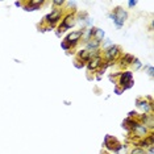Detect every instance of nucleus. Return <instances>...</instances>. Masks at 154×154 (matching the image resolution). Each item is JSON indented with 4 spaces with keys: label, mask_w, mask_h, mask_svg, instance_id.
Returning <instances> with one entry per match:
<instances>
[{
    "label": "nucleus",
    "mask_w": 154,
    "mask_h": 154,
    "mask_svg": "<svg viewBox=\"0 0 154 154\" xmlns=\"http://www.w3.org/2000/svg\"><path fill=\"white\" fill-rule=\"evenodd\" d=\"M108 17H109V19H112V21L115 23V25H116L119 29H120V28L124 26V23H125V20H127V17H128V13L125 12L122 8L117 7V8L115 9L113 13L108 15Z\"/></svg>",
    "instance_id": "f257e3e1"
},
{
    "label": "nucleus",
    "mask_w": 154,
    "mask_h": 154,
    "mask_svg": "<svg viewBox=\"0 0 154 154\" xmlns=\"http://www.w3.org/2000/svg\"><path fill=\"white\" fill-rule=\"evenodd\" d=\"M119 83H120V86H121V88L122 90H128V88H131V87L133 86V74L131 71H125V72H122L121 76H120V80H119Z\"/></svg>",
    "instance_id": "f03ea898"
},
{
    "label": "nucleus",
    "mask_w": 154,
    "mask_h": 154,
    "mask_svg": "<svg viewBox=\"0 0 154 154\" xmlns=\"http://www.w3.org/2000/svg\"><path fill=\"white\" fill-rule=\"evenodd\" d=\"M61 16H62V11H61V9H54V11H51L46 17H45V20H46V23L51 28L55 23H58V20L61 19Z\"/></svg>",
    "instance_id": "7ed1b4c3"
},
{
    "label": "nucleus",
    "mask_w": 154,
    "mask_h": 154,
    "mask_svg": "<svg viewBox=\"0 0 154 154\" xmlns=\"http://www.w3.org/2000/svg\"><path fill=\"white\" fill-rule=\"evenodd\" d=\"M75 25V16L74 15H67L65 17V20L62 21V25H59V30L65 32L66 29H70L71 26Z\"/></svg>",
    "instance_id": "20e7f679"
},
{
    "label": "nucleus",
    "mask_w": 154,
    "mask_h": 154,
    "mask_svg": "<svg viewBox=\"0 0 154 154\" xmlns=\"http://www.w3.org/2000/svg\"><path fill=\"white\" fill-rule=\"evenodd\" d=\"M119 54H120V48L116 46V45H111L106 50V57L108 61H115Z\"/></svg>",
    "instance_id": "39448f33"
},
{
    "label": "nucleus",
    "mask_w": 154,
    "mask_h": 154,
    "mask_svg": "<svg viewBox=\"0 0 154 154\" xmlns=\"http://www.w3.org/2000/svg\"><path fill=\"white\" fill-rule=\"evenodd\" d=\"M83 36V30H78V32H72L70 33L67 37H66V42H67L70 46H72V45H75L76 42L79 41V38Z\"/></svg>",
    "instance_id": "423d86ee"
},
{
    "label": "nucleus",
    "mask_w": 154,
    "mask_h": 154,
    "mask_svg": "<svg viewBox=\"0 0 154 154\" xmlns=\"http://www.w3.org/2000/svg\"><path fill=\"white\" fill-rule=\"evenodd\" d=\"M100 65H101V58L99 57V55H95L92 59H90V61H88V65H87V67H88L90 71H91V70L94 71V70H96Z\"/></svg>",
    "instance_id": "0eeeda50"
},
{
    "label": "nucleus",
    "mask_w": 154,
    "mask_h": 154,
    "mask_svg": "<svg viewBox=\"0 0 154 154\" xmlns=\"http://www.w3.org/2000/svg\"><path fill=\"white\" fill-rule=\"evenodd\" d=\"M132 131L134 132L136 136H138V137H142V136H145L146 137V133H148V129H146V127L145 125H142V124H136L134 127H133Z\"/></svg>",
    "instance_id": "6e6552de"
},
{
    "label": "nucleus",
    "mask_w": 154,
    "mask_h": 154,
    "mask_svg": "<svg viewBox=\"0 0 154 154\" xmlns=\"http://www.w3.org/2000/svg\"><path fill=\"white\" fill-rule=\"evenodd\" d=\"M137 107L142 108L145 112H150L153 109V103H146V100H141V99H137Z\"/></svg>",
    "instance_id": "1a4fd4ad"
},
{
    "label": "nucleus",
    "mask_w": 154,
    "mask_h": 154,
    "mask_svg": "<svg viewBox=\"0 0 154 154\" xmlns=\"http://www.w3.org/2000/svg\"><path fill=\"white\" fill-rule=\"evenodd\" d=\"M113 142H116V138L111 137V136H106L104 138V146L109 150H115V146H113Z\"/></svg>",
    "instance_id": "9d476101"
},
{
    "label": "nucleus",
    "mask_w": 154,
    "mask_h": 154,
    "mask_svg": "<svg viewBox=\"0 0 154 154\" xmlns=\"http://www.w3.org/2000/svg\"><path fill=\"white\" fill-rule=\"evenodd\" d=\"M78 57L82 59V61H90L91 59V54L88 50H80L78 53Z\"/></svg>",
    "instance_id": "9b49d317"
},
{
    "label": "nucleus",
    "mask_w": 154,
    "mask_h": 154,
    "mask_svg": "<svg viewBox=\"0 0 154 154\" xmlns=\"http://www.w3.org/2000/svg\"><path fill=\"white\" fill-rule=\"evenodd\" d=\"M133 61H134V57L131 55V54H125L124 57L121 58V63L122 65H131V63H133Z\"/></svg>",
    "instance_id": "f8f14e48"
},
{
    "label": "nucleus",
    "mask_w": 154,
    "mask_h": 154,
    "mask_svg": "<svg viewBox=\"0 0 154 154\" xmlns=\"http://www.w3.org/2000/svg\"><path fill=\"white\" fill-rule=\"evenodd\" d=\"M104 36H106V33H104V30H101V29H95V34H94V40H96V41H103V38Z\"/></svg>",
    "instance_id": "ddd939ff"
},
{
    "label": "nucleus",
    "mask_w": 154,
    "mask_h": 154,
    "mask_svg": "<svg viewBox=\"0 0 154 154\" xmlns=\"http://www.w3.org/2000/svg\"><path fill=\"white\" fill-rule=\"evenodd\" d=\"M99 45H100L99 41H96V40H88V42H87V49H97Z\"/></svg>",
    "instance_id": "4468645a"
},
{
    "label": "nucleus",
    "mask_w": 154,
    "mask_h": 154,
    "mask_svg": "<svg viewBox=\"0 0 154 154\" xmlns=\"http://www.w3.org/2000/svg\"><path fill=\"white\" fill-rule=\"evenodd\" d=\"M131 154H146V152L143 150L142 148H136V149H133Z\"/></svg>",
    "instance_id": "2eb2a0df"
},
{
    "label": "nucleus",
    "mask_w": 154,
    "mask_h": 154,
    "mask_svg": "<svg viewBox=\"0 0 154 154\" xmlns=\"http://www.w3.org/2000/svg\"><path fill=\"white\" fill-rule=\"evenodd\" d=\"M134 70H138V69H141V62H140V59H137V58H134Z\"/></svg>",
    "instance_id": "dca6fc26"
},
{
    "label": "nucleus",
    "mask_w": 154,
    "mask_h": 154,
    "mask_svg": "<svg viewBox=\"0 0 154 154\" xmlns=\"http://www.w3.org/2000/svg\"><path fill=\"white\" fill-rule=\"evenodd\" d=\"M61 46H62V49H65V50H69V49L71 48L67 42H66V41H63V42H61Z\"/></svg>",
    "instance_id": "f3484780"
},
{
    "label": "nucleus",
    "mask_w": 154,
    "mask_h": 154,
    "mask_svg": "<svg viewBox=\"0 0 154 154\" xmlns=\"http://www.w3.org/2000/svg\"><path fill=\"white\" fill-rule=\"evenodd\" d=\"M122 91H124V90H122L121 87H117V86L115 87V94H116V95H121Z\"/></svg>",
    "instance_id": "a211bd4d"
},
{
    "label": "nucleus",
    "mask_w": 154,
    "mask_h": 154,
    "mask_svg": "<svg viewBox=\"0 0 154 154\" xmlns=\"http://www.w3.org/2000/svg\"><path fill=\"white\" fill-rule=\"evenodd\" d=\"M128 5H129V8H133V7L137 5V2L136 0H131V2H128Z\"/></svg>",
    "instance_id": "6ab92c4d"
},
{
    "label": "nucleus",
    "mask_w": 154,
    "mask_h": 154,
    "mask_svg": "<svg viewBox=\"0 0 154 154\" xmlns=\"http://www.w3.org/2000/svg\"><path fill=\"white\" fill-rule=\"evenodd\" d=\"M148 74H149L150 76L154 75V69H153V66H149V67H148Z\"/></svg>",
    "instance_id": "aec40b11"
},
{
    "label": "nucleus",
    "mask_w": 154,
    "mask_h": 154,
    "mask_svg": "<svg viewBox=\"0 0 154 154\" xmlns=\"http://www.w3.org/2000/svg\"><path fill=\"white\" fill-rule=\"evenodd\" d=\"M53 4L54 5H62V4H63V0H54Z\"/></svg>",
    "instance_id": "412c9836"
},
{
    "label": "nucleus",
    "mask_w": 154,
    "mask_h": 154,
    "mask_svg": "<svg viewBox=\"0 0 154 154\" xmlns=\"http://www.w3.org/2000/svg\"><path fill=\"white\" fill-rule=\"evenodd\" d=\"M69 5H70V7H74V8H75V5H76V4H75V2H70V3H69Z\"/></svg>",
    "instance_id": "4be33fe9"
},
{
    "label": "nucleus",
    "mask_w": 154,
    "mask_h": 154,
    "mask_svg": "<svg viewBox=\"0 0 154 154\" xmlns=\"http://www.w3.org/2000/svg\"><path fill=\"white\" fill-rule=\"evenodd\" d=\"M15 4H16L17 7H21V3H20V2H16V3H15Z\"/></svg>",
    "instance_id": "5701e85b"
}]
</instances>
